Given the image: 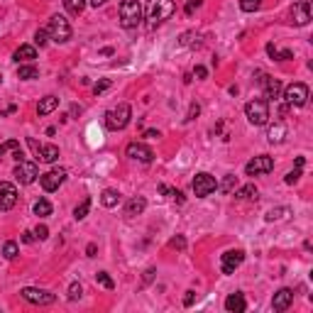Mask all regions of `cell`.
<instances>
[{"mask_svg": "<svg viewBox=\"0 0 313 313\" xmlns=\"http://www.w3.org/2000/svg\"><path fill=\"white\" fill-rule=\"evenodd\" d=\"M130 118H132V108L127 103H120V105H115V108H110L105 113V127L113 130V132L125 130L130 125Z\"/></svg>", "mask_w": 313, "mask_h": 313, "instance_id": "obj_1", "label": "cell"}, {"mask_svg": "<svg viewBox=\"0 0 313 313\" xmlns=\"http://www.w3.org/2000/svg\"><path fill=\"white\" fill-rule=\"evenodd\" d=\"M142 3L140 0H123L120 3V25L125 30H132L142 23Z\"/></svg>", "mask_w": 313, "mask_h": 313, "instance_id": "obj_2", "label": "cell"}, {"mask_svg": "<svg viewBox=\"0 0 313 313\" xmlns=\"http://www.w3.org/2000/svg\"><path fill=\"white\" fill-rule=\"evenodd\" d=\"M174 12H176V3H174V0H152V5H149V20H152V27L167 23Z\"/></svg>", "mask_w": 313, "mask_h": 313, "instance_id": "obj_3", "label": "cell"}, {"mask_svg": "<svg viewBox=\"0 0 313 313\" xmlns=\"http://www.w3.org/2000/svg\"><path fill=\"white\" fill-rule=\"evenodd\" d=\"M245 115L252 125H267L269 123V103L264 98H255L245 105Z\"/></svg>", "mask_w": 313, "mask_h": 313, "instance_id": "obj_4", "label": "cell"}, {"mask_svg": "<svg viewBox=\"0 0 313 313\" xmlns=\"http://www.w3.org/2000/svg\"><path fill=\"white\" fill-rule=\"evenodd\" d=\"M47 32H49V37H52L54 42L64 44V42H69V39H71V25H69V20L64 17V15H54V17L49 20Z\"/></svg>", "mask_w": 313, "mask_h": 313, "instance_id": "obj_5", "label": "cell"}, {"mask_svg": "<svg viewBox=\"0 0 313 313\" xmlns=\"http://www.w3.org/2000/svg\"><path fill=\"white\" fill-rule=\"evenodd\" d=\"M284 101L286 105H294V108H301L308 101V86L306 83H291L284 88Z\"/></svg>", "mask_w": 313, "mask_h": 313, "instance_id": "obj_6", "label": "cell"}, {"mask_svg": "<svg viewBox=\"0 0 313 313\" xmlns=\"http://www.w3.org/2000/svg\"><path fill=\"white\" fill-rule=\"evenodd\" d=\"M215 189H218V181H215V176L206 174V171H201V174H196V176H193V193H196L198 198L211 196Z\"/></svg>", "mask_w": 313, "mask_h": 313, "instance_id": "obj_7", "label": "cell"}, {"mask_svg": "<svg viewBox=\"0 0 313 313\" xmlns=\"http://www.w3.org/2000/svg\"><path fill=\"white\" fill-rule=\"evenodd\" d=\"M12 176L20 181L23 186H30V184H34L37 181V176H39V171H37V164L34 162H17V167H15V171H12Z\"/></svg>", "mask_w": 313, "mask_h": 313, "instance_id": "obj_8", "label": "cell"}, {"mask_svg": "<svg viewBox=\"0 0 313 313\" xmlns=\"http://www.w3.org/2000/svg\"><path fill=\"white\" fill-rule=\"evenodd\" d=\"M23 299L25 301L34 303V306H49V303L56 301V296L52 294V291H44V289H34V286H25L23 291Z\"/></svg>", "mask_w": 313, "mask_h": 313, "instance_id": "obj_9", "label": "cell"}, {"mask_svg": "<svg viewBox=\"0 0 313 313\" xmlns=\"http://www.w3.org/2000/svg\"><path fill=\"white\" fill-rule=\"evenodd\" d=\"M272 169H274V159L267 154H259L245 164V174L247 176H259V174H269Z\"/></svg>", "mask_w": 313, "mask_h": 313, "instance_id": "obj_10", "label": "cell"}, {"mask_svg": "<svg viewBox=\"0 0 313 313\" xmlns=\"http://www.w3.org/2000/svg\"><path fill=\"white\" fill-rule=\"evenodd\" d=\"M64 181H66V169H52V171H47V174L39 176V184H42V189H44L47 193L56 191Z\"/></svg>", "mask_w": 313, "mask_h": 313, "instance_id": "obj_11", "label": "cell"}, {"mask_svg": "<svg viewBox=\"0 0 313 313\" xmlns=\"http://www.w3.org/2000/svg\"><path fill=\"white\" fill-rule=\"evenodd\" d=\"M291 23L296 25V27H303V25L311 23V3L308 0L294 3V8H291Z\"/></svg>", "mask_w": 313, "mask_h": 313, "instance_id": "obj_12", "label": "cell"}, {"mask_svg": "<svg viewBox=\"0 0 313 313\" xmlns=\"http://www.w3.org/2000/svg\"><path fill=\"white\" fill-rule=\"evenodd\" d=\"M125 154L130 156V159H135V162H142V164H149L154 159V152L147 145H142V142H130L127 149H125Z\"/></svg>", "mask_w": 313, "mask_h": 313, "instance_id": "obj_13", "label": "cell"}, {"mask_svg": "<svg viewBox=\"0 0 313 313\" xmlns=\"http://www.w3.org/2000/svg\"><path fill=\"white\" fill-rule=\"evenodd\" d=\"M245 262V252L242 250H228L223 257H220V267H223V274H235V269Z\"/></svg>", "mask_w": 313, "mask_h": 313, "instance_id": "obj_14", "label": "cell"}, {"mask_svg": "<svg viewBox=\"0 0 313 313\" xmlns=\"http://www.w3.org/2000/svg\"><path fill=\"white\" fill-rule=\"evenodd\" d=\"M17 203V189L10 181H0V211H10Z\"/></svg>", "mask_w": 313, "mask_h": 313, "instance_id": "obj_15", "label": "cell"}, {"mask_svg": "<svg viewBox=\"0 0 313 313\" xmlns=\"http://www.w3.org/2000/svg\"><path fill=\"white\" fill-rule=\"evenodd\" d=\"M259 81H262V83H264V98H269V101H277V98H279L281 96V81L279 78H272V76H264V74H259Z\"/></svg>", "mask_w": 313, "mask_h": 313, "instance_id": "obj_16", "label": "cell"}, {"mask_svg": "<svg viewBox=\"0 0 313 313\" xmlns=\"http://www.w3.org/2000/svg\"><path fill=\"white\" fill-rule=\"evenodd\" d=\"M291 303H294V291L291 289H279L277 294H274V299H272V308L274 311H286Z\"/></svg>", "mask_w": 313, "mask_h": 313, "instance_id": "obj_17", "label": "cell"}, {"mask_svg": "<svg viewBox=\"0 0 313 313\" xmlns=\"http://www.w3.org/2000/svg\"><path fill=\"white\" fill-rule=\"evenodd\" d=\"M247 308V301H245V296L237 291V294H230L228 299H225V311H230V313H242Z\"/></svg>", "mask_w": 313, "mask_h": 313, "instance_id": "obj_18", "label": "cell"}, {"mask_svg": "<svg viewBox=\"0 0 313 313\" xmlns=\"http://www.w3.org/2000/svg\"><path fill=\"white\" fill-rule=\"evenodd\" d=\"M147 208V201L145 196H135V198H130L127 201V206H125V215H130V218H135V215H142Z\"/></svg>", "mask_w": 313, "mask_h": 313, "instance_id": "obj_19", "label": "cell"}, {"mask_svg": "<svg viewBox=\"0 0 313 313\" xmlns=\"http://www.w3.org/2000/svg\"><path fill=\"white\" fill-rule=\"evenodd\" d=\"M37 154H39V159H42V162L52 164V162H56V159H59V147H56V145H39Z\"/></svg>", "mask_w": 313, "mask_h": 313, "instance_id": "obj_20", "label": "cell"}, {"mask_svg": "<svg viewBox=\"0 0 313 313\" xmlns=\"http://www.w3.org/2000/svg\"><path fill=\"white\" fill-rule=\"evenodd\" d=\"M56 105H59L56 96H44L42 101L37 103V115H49L52 110H56Z\"/></svg>", "mask_w": 313, "mask_h": 313, "instance_id": "obj_21", "label": "cell"}, {"mask_svg": "<svg viewBox=\"0 0 313 313\" xmlns=\"http://www.w3.org/2000/svg\"><path fill=\"white\" fill-rule=\"evenodd\" d=\"M284 135H286V127H284L281 123H277V125H272V127H269L267 140L272 142V145H279V142H284Z\"/></svg>", "mask_w": 313, "mask_h": 313, "instance_id": "obj_22", "label": "cell"}, {"mask_svg": "<svg viewBox=\"0 0 313 313\" xmlns=\"http://www.w3.org/2000/svg\"><path fill=\"white\" fill-rule=\"evenodd\" d=\"M37 59V49L32 44H23L15 52V61H34Z\"/></svg>", "mask_w": 313, "mask_h": 313, "instance_id": "obj_23", "label": "cell"}, {"mask_svg": "<svg viewBox=\"0 0 313 313\" xmlns=\"http://www.w3.org/2000/svg\"><path fill=\"white\" fill-rule=\"evenodd\" d=\"M101 203L105 206V208H115L118 203H120V193L115 189H105L103 191V196H101Z\"/></svg>", "mask_w": 313, "mask_h": 313, "instance_id": "obj_24", "label": "cell"}, {"mask_svg": "<svg viewBox=\"0 0 313 313\" xmlns=\"http://www.w3.org/2000/svg\"><path fill=\"white\" fill-rule=\"evenodd\" d=\"M257 186L255 184H247V186H242V189L235 191V198H240V201H247V198H257Z\"/></svg>", "mask_w": 313, "mask_h": 313, "instance_id": "obj_25", "label": "cell"}, {"mask_svg": "<svg viewBox=\"0 0 313 313\" xmlns=\"http://www.w3.org/2000/svg\"><path fill=\"white\" fill-rule=\"evenodd\" d=\"M64 8H66L69 15L78 17L83 12V8H86V0H64Z\"/></svg>", "mask_w": 313, "mask_h": 313, "instance_id": "obj_26", "label": "cell"}, {"mask_svg": "<svg viewBox=\"0 0 313 313\" xmlns=\"http://www.w3.org/2000/svg\"><path fill=\"white\" fill-rule=\"evenodd\" d=\"M17 76L25 78V81H32V78L39 76V71H37V66H32V64H23V66L17 69Z\"/></svg>", "mask_w": 313, "mask_h": 313, "instance_id": "obj_27", "label": "cell"}, {"mask_svg": "<svg viewBox=\"0 0 313 313\" xmlns=\"http://www.w3.org/2000/svg\"><path fill=\"white\" fill-rule=\"evenodd\" d=\"M218 189L223 191V193H233V191L237 189V176H235V174H228V176L218 184Z\"/></svg>", "mask_w": 313, "mask_h": 313, "instance_id": "obj_28", "label": "cell"}, {"mask_svg": "<svg viewBox=\"0 0 313 313\" xmlns=\"http://www.w3.org/2000/svg\"><path fill=\"white\" fill-rule=\"evenodd\" d=\"M34 215H39V218L52 215V203L47 201V198H39V201L34 203Z\"/></svg>", "mask_w": 313, "mask_h": 313, "instance_id": "obj_29", "label": "cell"}, {"mask_svg": "<svg viewBox=\"0 0 313 313\" xmlns=\"http://www.w3.org/2000/svg\"><path fill=\"white\" fill-rule=\"evenodd\" d=\"M88 211H91V198H83V201L76 206V211H74V218H76V220H83V218L88 215Z\"/></svg>", "mask_w": 313, "mask_h": 313, "instance_id": "obj_30", "label": "cell"}, {"mask_svg": "<svg viewBox=\"0 0 313 313\" xmlns=\"http://www.w3.org/2000/svg\"><path fill=\"white\" fill-rule=\"evenodd\" d=\"M17 252H20V247H17V242H15V240H8V242H5V247H3V255H5V259H15V257H17Z\"/></svg>", "mask_w": 313, "mask_h": 313, "instance_id": "obj_31", "label": "cell"}, {"mask_svg": "<svg viewBox=\"0 0 313 313\" xmlns=\"http://www.w3.org/2000/svg\"><path fill=\"white\" fill-rule=\"evenodd\" d=\"M262 8V0H240V10L242 12H255Z\"/></svg>", "mask_w": 313, "mask_h": 313, "instance_id": "obj_32", "label": "cell"}, {"mask_svg": "<svg viewBox=\"0 0 313 313\" xmlns=\"http://www.w3.org/2000/svg\"><path fill=\"white\" fill-rule=\"evenodd\" d=\"M96 281H98L101 286H105V289H115V281L110 279L108 272H98V274H96Z\"/></svg>", "mask_w": 313, "mask_h": 313, "instance_id": "obj_33", "label": "cell"}, {"mask_svg": "<svg viewBox=\"0 0 313 313\" xmlns=\"http://www.w3.org/2000/svg\"><path fill=\"white\" fill-rule=\"evenodd\" d=\"M20 149V142L17 140H8L5 145H0V156H5L8 152H17Z\"/></svg>", "mask_w": 313, "mask_h": 313, "instance_id": "obj_34", "label": "cell"}, {"mask_svg": "<svg viewBox=\"0 0 313 313\" xmlns=\"http://www.w3.org/2000/svg\"><path fill=\"white\" fill-rule=\"evenodd\" d=\"M284 213H286V208H272V211H267V215H264V220H267V223H274V220H279V218H284Z\"/></svg>", "mask_w": 313, "mask_h": 313, "instance_id": "obj_35", "label": "cell"}, {"mask_svg": "<svg viewBox=\"0 0 313 313\" xmlns=\"http://www.w3.org/2000/svg\"><path fill=\"white\" fill-rule=\"evenodd\" d=\"M110 86H113V81H110V78H101V81H98V83L93 86V93H96V96H101L103 91H108Z\"/></svg>", "mask_w": 313, "mask_h": 313, "instance_id": "obj_36", "label": "cell"}, {"mask_svg": "<svg viewBox=\"0 0 313 313\" xmlns=\"http://www.w3.org/2000/svg\"><path fill=\"white\" fill-rule=\"evenodd\" d=\"M81 294H83V289H81V284H71V286H69V299H71V301H76V299H81Z\"/></svg>", "mask_w": 313, "mask_h": 313, "instance_id": "obj_37", "label": "cell"}, {"mask_svg": "<svg viewBox=\"0 0 313 313\" xmlns=\"http://www.w3.org/2000/svg\"><path fill=\"white\" fill-rule=\"evenodd\" d=\"M47 37H49V32H47V30H37V34H34V42H37L39 47H44L47 42H49Z\"/></svg>", "mask_w": 313, "mask_h": 313, "instance_id": "obj_38", "label": "cell"}, {"mask_svg": "<svg viewBox=\"0 0 313 313\" xmlns=\"http://www.w3.org/2000/svg\"><path fill=\"white\" fill-rule=\"evenodd\" d=\"M299 179H301V169H294V171H289V174H286V179H284V181L291 186V184H296Z\"/></svg>", "mask_w": 313, "mask_h": 313, "instance_id": "obj_39", "label": "cell"}, {"mask_svg": "<svg viewBox=\"0 0 313 313\" xmlns=\"http://www.w3.org/2000/svg\"><path fill=\"white\" fill-rule=\"evenodd\" d=\"M34 237H37V240H47V237H49L47 225H37V228H34Z\"/></svg>", "mask_w": 313, "mask_h": 313, "instance_id": "obj_40", "label": "cell"}, {"mask_svg": "<svg viewBox=\"0 0 313 313\" xmlns=\"http://www.w3.org/2000/svg\"><path fill=\"white\" fill-rule=\"evenodd\" d=\"M169 245L174 247V250H186V240H184L181 235H176V237H174V240H171Z\"/></svg>", "mask_w": 313, "mask_h": 313, "instance_id": "obj_41", "label": "cell"}, {"mask_svg": "<svg viewBox=\"0 0 313 313\" xmlns=\"http://www.w3.org/2000/svg\"><path fill=\"white\" fill-rule=\"evenodd\" d=\"M198 113H201V105H198V103H191V108H189V115H186V120H193V118H198Z\"/></svg>", "mask_w": 313, "mask_h": 313, "instance_id": "obj_42", "label": "cell"}, {"mask_svg": "<svg viewBox=\"0 0 313 313\" xmlns=\"http://www.w3.org/2000/svg\"><path fill=\"white\" fill-rule=\"evenodd\" d=\"M267 54L272 56L274 61H281V56H279V49H277V47H274V44H267Z\"/></svg>", "mask_w": 313, "mask_h": 313, "instance_id": "obj_43", "label": "cell"}, {"mask_svg": "<svg viewBox=\"0 0 313 313\" xmlns=\"http://www.w3.org/2000/svg\"><path fill=\"white\" fill-rule=\"evenodd\" d=\"M196 8H201V0H189V3H186V15H193Z\"/></svg>", "mask_w": 313, "mask_h": 313, "instance_id": "obj_44", "label": "cell"}, {"mask_svg": "<svg viewBox=\"0 0 313 313\" xmlns=\"http://www.w3.org/2000/svg\"><path fill=\"white\" fill-rule=\"evenodd\" d=\"M193 301H196V291H186V296H184V306H191Z\"/></svg>", "mask_w": 313, "mask_h": 313, "instance_id": "obj_45", "label": "cell"}, {"mask_svg": "<svg viewBox=\"0 0 313 313\" xmlns=\"http://www.w3.org/2000/svg\"><path fill=\"white\" fill-rule=\"evenodd\" d=\"M193 76H196V78H206V76H208V71H206V66H196V69H193Z\"/></svg>", "mask_w": 313, "mask_h": 313, "instance_id": "obj_46", "label": "cell"}, {"mask_svg": "<svg viewBox=\"0 0 313 313\" xmlns=\"http://www.w3.org/2000/svg\"><path fill=\"white\" fill-rule=\"evenodd\" d=\"M34 240H37V237H34V233H30V230H25V233H23V242H27V245H30V242H34Z\"/></svg>", "mask_w": 313, "mask_h": 313, "instance_id": "obj_47", "label": "cell"}, {"mask_svg": "<svg viewBox=\"0 0 313 313\" xmlns=\"http://www.w3.org/2000/svg\"><path fill=\"white\" fill-rule=\"evenodd\" d=\"M96 252H98V247H96L93 242H91V245L86 247V255H88V257H96Z\"/></svg>", "mask_w": 313, "mask_h": 313, "instance_id": "obj_48", "label": "cell"}, {"mask_svg": "<svg viewBox=\"0 0 313 313\" xmlns=\"http://www.w3.org/2000/svg\"><path fill=\"white\" fill-rule=\"evenodd\" d=\"M145 137H149V140H156V137H162V135H159V130H147Z\"/></svg>", "mask_w": 313, "mask_h": 313, "instance_id": "obj_49", "label": "cell"}, {"mask_svg": "<svg viewBox=\"0 0 313 313\" xmlns=\"http://www.w3.org/2000/svg\"><path fill=\"white\" fill-rule=\"evenodd\" d=\"M279 56H281V61H289V59H291L294 54H291L289 49H284V52H279Z\"/></svg>", "mask_w": 313, "mask_h": 313, "instance_id": "obj_50", "label": "cell"}, {"mask_svg": "<svg viewBox=\"0 0 313 313\" xmlns=\"http://www.w3.org/2000/svg\"><path fill=\"white\" fill-rule=\"evenodd\" d=\"M152 277H154V269H147V272H145V284H149V281H152Z\"/></svg>", "mask_w": 313, "mask_h": 313, "instance_id": "obj_51", "label": "cell"}, {"mask_svg": "<svg viewBox=\"0 0 313 313\" xmlns=\"http://www.w3.org/2000/svg\"><path fill=\"white\" fill-rule=\"evenodd\" d=\"M105 3H108V0H91V5H93V8H98V5H105Z\"/></svg>", "mask_w": 313, "mask_h": 313, "instance_id": "obj_52", "label": "cell"}, {"mask_svg": "<svg viewBox=\"0 0 313 313\" xmlns=\"http://www.w3.org/2000/svg\"><path fill=\"white\" fill-rule=\"evenodd\" d=\"M303 162H306V159H303V156H299V159H296V169H303Z\"/></svg>", "mask_w": 313, "mask_h": 313, "instance_id": "obj_53", "label": "cell"}, {"mask_svg": "<svg viewBox=\"0 0 313 313\" xmlns=\"http://www.w3.org/2000/svg\"><path fill=\"white\" fill-rule=\"evenodd\" d=\"M0 81H3V76H0Z\"/></svg>", "mask_w": 313, "mask_h": 313, "instance_id": "obj_54", "label": "cell"}]
</instances>
